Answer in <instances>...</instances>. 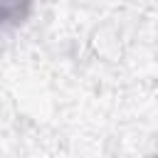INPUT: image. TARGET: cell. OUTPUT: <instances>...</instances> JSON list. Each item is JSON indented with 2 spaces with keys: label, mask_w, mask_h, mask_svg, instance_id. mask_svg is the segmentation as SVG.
I'll return each instance as SVG.
<instances>
[{
  "label": "cell",
  "mask_w": 158,
  "mask_h": 158,
  "mask_svg": "<svg viewBox=\"0 0 158 158\" xmlns=\"http://www.w3.org/2000/svg\"><path fill=\"white\" fill-rule=\"evenodd\" d=\"M32 0H0V27L20 25L30 15Z\"/></svg>",
  "instance_id": "1"
}]
</instances>
